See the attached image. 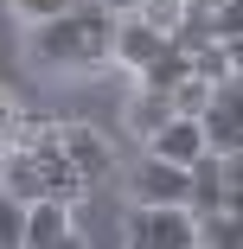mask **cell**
<instances>
[{
    "mask_svg": "<svg viewBox=\"0 0 243 249\" xmlns=\"http://www.w3.org/2000/svg\"><path fill=\"white\" fill-rule=\"evenodd\" d=\"M58 249H90V236H83V230H77V236H64V243H58Z\"/></svg>",
    "mask_w": 243,
    "mask_h": 249,
    "instance_id": "obj_21",
    "label": "cell"
},
{
    "mask_svg": "<svg viewBox=\"0 0 243 249\" xmlns=\"http://www.w3.org/2000/svg\"><path fill=\"white\" fill-rule=\"evenodd\" d=\"M167 52H173V38H167L160 26H148L141 13H128V19H122V32H115V64H122V71H134V77H141V71H154Z\"/></svg>",
    "mask_w": 243,
    "mask_h": 249,
    "instance_id": "obj_6",
    "label": "cell"
},
{
    "mask_svg": "<svg viewBox=\"0 0 243 249\" xmlns=\"http://www.w3.org/2000/svg\"><path fill=\"white\" fill-rule=\"evenodd\" d=\"M26 134H32V128H26V109H19V96H13V89H0V141L13 147V141H26Z\"/></svg>",
    "mask_w": 243,
    "mask_h": 249,
    "instance_id": "obj_15",
    "label": "cell"
},
{
    "mask_svg": "<svg viewBox=\"0 0 243 249\" xmlns=\"http://www.w3.org/2000/svg\"><path fill=\"white\" fill-rule=\"evenodd\" d=\"M115 32H122V13H109L103 0H77L71 13L45 19V26H26V58L45 64V71L83 77V71L115 64Z\"/></svg>",
    "mask_w": 243,
    "mask_h": 249,
    "instance_id": "obj_1",
    "label": "cell"
},
{
    "mask_svg": "<svg viewBox=\"0 0 243 249\" xmlns=\"http://www.w3.org/2000/svg\"><path fill=\"white\" fill-rule=\"evenodd\" d=\"M224 0H186V13H218Z\"/></svg>",
    "mask_w": 243,
    "mask_h": 249,
    "instance_id": "obj_20",
    "label": "cell"
},
{
    "mask_svg": "<svg viewBox=\"0 0 243 249\" xmlns=\"http://www.w3.org/2000/svg\"><path fill=\"white\" fill-rule=\"evenodd\" d=\"M148 154H154V160H167V166H186V173H192V166H199V160L211 154L205 122H199V115H179V122H167V128L148 141Z\"/></svg>",
    "mask_w": 243,
    "mask_h": 249,
    "instance_id": "obj_7",
    "label": "cell"
},
{
    "mask_svg": "<svg viewBox=\"0 0 243 249\" xmlns=\"http://www.w3.org/2000/svg\"><path fill=\"white\" fill-rule=\"evenodd\" d=\"M71 7H77V0H7V13H19L26 26H45V19H58Z\"/></svg>",
    "mask_w": 243,
    "mask_h": 249,
    "instance_id": "obj_14",
    "label": "cell"
},
{
    "mask_svg": "<svg viewBox=\"0 0 243 249\" xmlns=\"http://www.w3.org/2000/svg\"><path fill=\"white\" fill-rule=\"evenodd\" d=\"M122 192H128V211H192V173L186 166H167L141 147V160L122 173Z\"/></svg>",
    "mask_w": 243,
    "mask_h": 249,
    "instance_id": "obj_2",
    "label": "cell"
},
{
    "mask_svg": "<svg viewBox=\"0 0 243 249\" xmlns=\"http://www.w3.org/2000/svg\"><path fill=\"white\" fill-rule=\"evenodd\" d=\"M199 249H243V217L237 211L199 217Z\"/></svg>",
    "mask_w": 243,
    "mask_h": 249,
    "instance_id": "obj_12",
    "label": "cell"
},
{
    "mask_svg": "<svg viewBox=\"0 0 243 249\" xmlns=\"http://www.w3.org/2000/svg\"><path fill=\"white\" fill-rule=\"evenodd\" d=\"M224 58H230V77L243 83V38H237V45H224Z\"/></svg>",
    "mask_w": 243,
    "mask_h": 249,
    "instance_id": "obj_18",
    "label": "cell"
},
{
    "mask_svg": "<svg viewBox=\"0 0 243 249\" xmlns=\"http://www.w3.org/2000/svg\"><path fill=\"white\" fill-rule=\"evenodd\" d=\"M58 147H64V160H71L90 185L115 173V147H109V134L90 128V122H58Z\"/></svg>",
    "mask_w": 243,
    "mask_h": 249,
    "instance_id": "obj_4",
    "label": "cell"
},
{
    "mask_svg": "<svg viewBox=\"0 0 243 249\" xmlns=\"http://www.w3.org/2000/svg\"><path fill=\"white\" fill-rule=\"evenodd\" d=\"M211 38L218 45H237L243 38V0H224V7L211 13Z\"/></svg>",
    "mask_w": 243,
    "mask_h": 249,
    "instance_id": "obj_16",
    "label": "cell"
},
{
    "mask_svg": "<svg viewBox=\"0 0 243 249\" xmlns=\"http://www.w3.org/2000/svg\"><path fill=\"white\" fill-rule=\"evenodd\" d=\"M167 122H179V109H173V96H148V89H134V103H128V128L141 134V141H154Z\"/></svg>",
    "mask_w": 243,
    "mask_h": 249,
    "instance_id": "obj_11",
    "label": "cell"
},
{
    "mask_svg": "<svg viewBox=\"0 0 243 249\" xmlns=\"http://www.w3.org/2000/svg\"><path fill=\"white\" fill-rule=\"evenodd\" d=\"M0 192H13L19 205H38V198H45V173H38V160H32V147H13V154H7V166H0Z\"/></svg>",
    "mask_w": 243,
    "mask_h": 249,
    "instance_id": "obj_10",
    "label": "cell"
},
{
    "mask_svg": "<svg viewBox=\"0 0 243 249\" xmlns=\"http://www.w3.org/2000/svg\"><path fill=\"white\" fill-rule=\"evenodd\" d=\"M224 179H230V192H243V154H230V160H224Z\"/></svg>",
    "mask_w": 243,
    "mask_h": 249,
    "instance_id": "obj_17",
    "label": "cell"
},
{
    "mask_svg": "<svg viewBox=\"0 0 243 249\" xmlns=\"http://www.w3.org/2000/svg\"><path fill=\"white\" fill-rule=\"evenodd\" d=\"M103 7H109V13H122V19H128V13H141V7H148V0H103Z\"/></svg>",
    "mask_w": 243,
    "mask_h": 249,
    "instance_id": "obj_19",
    "label": "cell"
},
{
    "mask_svg": "<svg viewBox=\"0 0 243 249\" xmlns=\"http://www.w3.org/2000/svg\"><path fill=\"white\" fill-rule=\"evenodd\" d=\"M64 236H77V211L58 205V198H38L26 211V249H58Z\"/></svg>",
    "mask_w": 243,
    "mask_h": 249,
    "instance_id": "obj_8",
    "label": "cell"
},
{
    "mask_svg": "<svg viewBox=\"0 0 243 249\" xmlns=\"http://www.w3.org/2000/svg\"><path fill=\"white\" fill-rule=\"evenodd\" d=\"M230 211H237V217H243V192H230Z\"/></svg>",
    "mask_w": 243,
    "mask_h": 249,
    "instance_id": "obj_22",
    "label": "cell"
},
{
    "mask_svg": "<svg viewBox=\"0 0 243 249\" xmlns=\"http://www.w3.org/2000/svg\"><path fill=\"white\" fill-rule=\"evenodd\" d=\"M122 249H199V217L179 211H128L122 217Z\"/></svg>",
    "mask_w": 243,
    "mask_h": 249,
    "instance_id": "obj_3",
    "label": "cell"
},
{
    "mask_svg": "<svg viewBox=\"0 0 243 249\" xmlns=\"http://www.w3.org/2000/svg\"><path fill=\"white\" fill-rule=\"evenodd\" d=\"M26 211L32 205H19L13 192H0V249H26Z\"/></svg>",
    "mask_w": 243,
    "mask_h": 249,
    "instance_id": "obj_13",
    "label": "cell"
},
{
    "mask_svg": "<svg viewBox=\"0 0 243 249\" xmlns=\"http://www.w3.org/2000/svg\"><path fill=\"white\" fill-rule=\"evenodd\" d=\"M218 211H230V179H224V160L205 154L192 166V217H218Z\"/></svg>",
    "mask_w": 243,
    "mask_h": 249,
    "instance_id": "obj_9",
    "label": "cell"
},
{
    "mask_svg": "<svg viewBox=\"0 0 243 249\" xmlns=\"http://www.w3.org/2000/svg\"><path fill=\"white\" fill-rule=\"evenodd\" d=\"M199 122H205V141H211V154H218V160L243 154V83H237V77H230V83H218L211 109H205Z\"/></svg>",
    "mask_w": 243,
    "mask_h": 249,
    "instance_id": "obj_5",
    "label": "cell"
}]
</instances>
